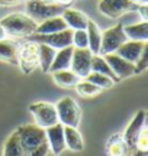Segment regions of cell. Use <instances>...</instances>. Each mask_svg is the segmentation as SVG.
<instances>
[{"label": "cell", "mask_w": 148, "mask_h": 156, "mask_svg": "<svg viewBox=\"0 0 148 156\" xmlns=\"http://www.w3.org/2000/svg\"><path fill=\"white\" fill-rule=\"evenodd\" d=\"M61 16H63V19L65 20L67 26H68L70 29H73V30H76V29H86L87 22H89V17L86 16L81 10L68 9V7L64 9V12L61 13Z\"/></svg>", "instance_id": "2e32d148"}, {"label": "cell", "mask_w": 148, "mask_h": 156, "mask_svg": "<svg viewBox=\"0 0 148 156\" xmlns=\"http://www.w3.org/2000/svg\"><path fill=\"white\" fill-rule=\"evenodd\" d=\"M65 6L60 3H45L42 0H28L26 2V15L36 23L44 22L52 16H60Z\"/></svg>", "instance_id": "7a4b0ae2"}, {"label": "cell", "mask_w": 148, "mask_h": 156, "mask_svg": "<svg viewBox=\"0 0 148 156\" xmlns=\"http://www.w3.org/2000/svg\"><path fill=\"white\" fill-rule=\"evenodd\" d=\"M64 143L65 147L71 152H81L84 149V142L77 127L64 126Z\"/></svg>", "instance_id": "ac0fdd59"}, {"label": "cell", "mask_w": 148, "mask_h": 156, "mask_svg": "<svg viewBox=\"0 0 148 156\" xmlns=\"http://www.w3.org/2000/svg\"><path fill=\"white\" fill-rule=\"evenodd\" d=\"M3 156H25V152H23V147L20 145V140L16 132H13L9 136V139L6 140Z\"/></svg>", "instance_id": "d4e9b609"}, {"label": "cell", "mask_w": 148, "mask_h": 156, "mask_svg": "<svg viewBox=\"0 0 148 156\" xmlns=\"http://www.w3.org/2000/svg\"><path fill=\"white\" fill-rule=\"evenodd\" d=\"M134 2H137V0H134Z\"/></svg>", "instance_id": "ab89813d"}, {"label": "cell", "mask_w": 148, "mask_h": 156, "mask_svg": "<svg viewBox=\"0 0 148 156\" xmlns=\"http://www.w3.org/2000/svg\"><path fill=\"white\" fill-rule=\"evenodd\" d=\"M148 152L144 151H138V149H132V155L131 156H147Z\"/></svg>", "instance_id": "e575fe53"}, {"label": "cell", "mask_w": 148, "mask_h": 156, "mask_svg": "<svg viewBox=\"0 0 148 156\" xmlns=\"http://www.w3.org/2000/svg\"><path fill=\"white\" fill-rule=\"evenodd\" d=\"M126 41H128V38H126L125 32H124V25L118 23L112 28L106 29L105 32H102V44H100L99 54L106 55V54L116 52V49Z\"/></svg>", "instance_id": "5b68a950"}, {"label": "cell", "mask_w": 148, "mask_h": 156, "mask_svg": "<svg viewBox=\"0 0 148 156\" xmlns=\"http://www.w3.org/2000/svg\"><path fill=\"white\" fill-rule=\"evenodd\" d=\"M74 88L77 90V93H79L81 97H94V95L102 93V88H99L97 85L89 83L87 80H80L79 83L76 84Z\"/></svg>", "instance_id": "83f0119b"}, {"label": "cell", "mask_w": 148, "mask_h": 156, "mask_svg": "<svg viewBox=\"0 0 148 156\" xmlns=\"http://www.w3.org/2000/svg\"><path fill=\"white\" fill-rule=\"evenodd\" d=\"M55 3H60V5H63V6H65V7H67L68 5H71V3H73V0H55Z\"/></svg>", "instance_id": "8d00e7d4"}, {"label": "cell", "mask_w": 148, "mask_h": 156, "mask_svg": "<svg viewBox=\"0 0 148 156\" xmlns=\"http://www.w3.org/2000/svg\"><path fill=\"white\" fill-rule=\"evenodd\" d=\"M22 2H28V0H0V5L2 6H10V5L22 3Z\"/></svg>", "instance_id": "836d02e7"}, {"label": "cell", "mask_w": 148, "mask_h": 156, "mask_svg": "<svg viewBox=\"0 0 148 156\" xmlns=\"http://www.w3.org/2000/svg\"><path fill=\"white\" fill-rule=\"evenodd\" d=\"M145 44H147V42L131 41V39H128L126 42H124V44L116 49V54H118L119 56H122L124 59H126V61L135 64V62L138 61L139 55H141V52H142Z\"/></svg>", "instance_id": "5bb4252c"}, {"label": "cell", "mask_w": 148, "mask_h": 156, "mask_svg": "<svg viewBox=\"0 0 148 156\" xmlns=\"http://www.w3.org/2000/svg\"><path fill=\"white\" fill-rule=\"evenodd\" d=\"M91 71L105 74V75H108V77L112 78L115 83L119 81V80L116 78V75L113 74V71L110 69V67H109V64L106 62V59H105L103 55H100V54H96V55H93V58H91Z\"/></svg>", "instance_id": "484cf974"}, {"label": "cell", "mask_w": 148, "mask_h": 156, "mask_svg": "<svg viewBox=\"0 0 148 156\" xmlns=\"http://www.w3.org/2000/svg\"><path fill=\"white\" fill-rule=\"evenodd\" d=\"M67 23L63 19V16H52L50 19H45L44 22L38 23V26L35 29L34 34H41V35H46V34H55V32H60V30H64L67 29Z\"/></svg>", "instance_id": "e0dca14e"}, {"label": "cell", "mask_w": 148, "mask_h": 156, "mask_svg": "<svg viewBox=\"0 0 148 156\" xmlns=\"http://www.w3.org/2000/svg\"><path fill=\"white\" fill-rule=\"evenodd\" d=\"M91 58L93 54L89 48H74L70 69L74 71L80 78H84L91 71Z\"/></svg>", "instance_id": "30bf717a"}, {"label": "cell", "mask_w": 148, "mask_h": 156, "mask_svg": "<svg viewBox=\"0 0 148 156\" xmlns=\"http://www.w3.org/2000/svg\"><path fill=\"white\" fill-rule=\"evenodd\" d=\"M48 152H50V145H48V142H44L39 146H36L35 149H32L26 156H46Z\"/></svg>", "instance_id": "1f68e13d"}, {"label": "cell", "mask_w": 148, "mask_h": 156, "mask_svg": "<svg viewBox=\"0 0 148 156\" xmlns=\"http://www.w3.org/2000/svg\"><path fill=\"white\" fill-rule=\"evenodd\" d=\"M103 58L106 59V62L109 64L110 69L113 71V74L116 75L118 80H122V78H128L135 74V64L124 59L122 56H119L116 52H112V54H106L103 55Z\"/></svg>", "instance_id": "8fae6325"}, {"label": "cell", "mask_w": 148, "mask_h": 156, "mask_svg": "<svg viewBox=\"0 0 148 156\" xmlns=\"http://www.w3.org/2000/svg\"><path fill=\"white\" fill-rule=\"evenodd\" d=\"M42 2H45V3H55V0H42Z\"/></svg>", "instance_id": "74e56055"}, {"label": "cell", "mask_w": 148, "mask_h": 156, "mask_svg": "<svg viewBox=\"0 0 148 156\" xmlns=\"http://www.w3.org/2000/svg\"><path fill=\"white\" fill-rule=\"evenodd\" d=\"M86 32H87V41H89V49L93 55L99 54L100 51V44H102V30L96 25V22H93L89 19L87 26H86Z\"/></svg>", "instance_id": "d6986e66"}, {"label": "cell", "mask_w": 148, "mask_h": 156, "mask_svg": "<svg viewBox=\"0 0 148 156\" xmlns=\"http://www.w3.org/2000/svg\"><path fill=\"white\" fill-rule=\"evenodd\" d=\"M52 77H54V81H55L60 87H63V88H73V87H76V84L81 80V78L74 73V71H71V69L55 71V73H52Z\"/></svg>", "instance_id": "7402d4cb"}, {"label": "cell", "mask_w": 148, "mask_h": 156, "mask_svg": "<svg viewBox=\"0 0 148 156\" xmlns=\"http://www.w3.org/2000/svg\"><path fill=\"white\" fill-rule=\"evenodd\" d=\"M17 54H19V46L12 41H0V59L13 65H17Z\"/></svg>", "instance_id": "44dd1931"}, {"label": "cell", "mask_w": 148, "mask_h": 156, "mask_svg": "<svg viewBox=\"0 0 148 156\" xmlns=\"http://www.w3.org/2000/svg\"><path fill=\"white\" fill-rule=\"evenodd\" d=\"M29 112L34 114L36 124L42 129H46L58 123V116L55 106L46 101H39V103H34L29 106Z\"/></svg>", "instance_id": "52a82bcc"}, {"label": "cell", "mask_w": 148, "mask_h": 156, "mask_svg": "<svg viewBox=\"0 0 148 156\" xmlns=\"http://www.w3.org/2000/svg\"><path fill=\"white\" fill-rule=\"evenodd\" d=\"M135 149L148 152V129H147V126H144L142 130L138 134L137 142H135Z\"/></svg>", "instance_id": "4dcf8cb0"}, {"label": "cell", "mask_w": 148, "mask_h": 156, "mask_svg": "<svg viewBox=\"0 0 148 156\" xmlns=\"http://www.w3.org/2000/svg\"><path fill=\"white\" fill-rule=\"evenodd\" d=\"M29 41H34L38 44H46L52 46L54 49H61L65 46L73 45V29H64L55 34H46V35H41V34H32L28 36Z\"/></svg>", "instance_id": "8992f818"}, {"label": "cell", "mask_w": 148, "mask_h": 156, "mask_svg": "<svg viewBox=\"0 0 148 156\" xmlns=\"http://www.w3.org/2000/svg\"><path fill=\"white\" fill-rule=\"evenodd\" d=\"M137 12H139V15H141V17H142V20H145V22H148V6L147 5H139L138 6Z\"/></svg>", "instance_id": "d6a6232c"}, {"label": "cell", "mask_w": 148, "mask_h": 156, "mask_svg": "<svg viewBox=\"0 0 148 156\" xmlns=\"http://www.w3.org/2000/svg\"><path fill=\"white\" fill-rule=\"evenodd\" d=\"M46 134V142L50 145V151L54 155H60L61 152L65 149V143H64V126L58 122L52 124L50 127L45 129Z\"/></svg>", "instance_id": "4fadbf2b"}, {"label": "cell", "mask_w": 148, "mask_h": 156, "mask_svg": "<svg viewBox=\"0 0 148 156\" xmlns=\"http://www.w3.org/2000/svg\"><path fill=\"white\" fill-rule=\"evenodd\" d=\"M124 32H125L126 38L131 39V41L147 42L148 41V22L142 20L141 23H135V25L124 26Z\"/></svg>", "instance_id": "ffe728a7"}, {"label": "cell", "mask_w": 148, "mask_h": 156, "mask_svg": "<svg viewBox=\"0 0 148 156\" xmlns=\"http://www.w3.org/2000/svg\"><path fill=\"white\" fill-rule=\"evenodd\" d=\"M139 3L134 0H100L99 10L110 19L122 16L128 12H137Z\"/></svg>", "instance_id": "ba28073f"}, {"label": "cell", "mask_w": 148, "mask_h": 156, "mask_svg": "<svg viewBox=\"0 0 148 156\" xmlns=\"http://www.w3.org/2000/svg\"><path fill=\"white\" fill-rule=\"evenodd\" d=\"M16 133L19 136L25 156L28 155L32 149H35L36 146L46 142L45 129L39 127L38 124H23V126L16 129Z\"/></svg>", "instance_id": "3957f363"}, {"label": "cell", "mask_w": 148, "mask_h": 156, "mask_svg": "<svg viewBox=\"0 0 148 156\" xmlns=\"http://www.w3.org/2000/svg\"><path fill=\"white\" fill-rule=\"evenodd\" d=\"M57 49H54L52 46L46 44H38V58H39V67L42 68L44 73L50 71L52 61H54V56H55Z\"/></svg>", "instance_id": "603a6c76"}, {"label": "cell", "mask_w": 148, "mask_h": 156, "mask_svg": "<svg viewBox=\"0 0 148 156\" xmlns=\"http://www.w3.org/2000/svg\"><path fill=\"white\" fill-rule=\"evenodd\" d=\"M147 67H148V42L144 46V49L141 52L139 58H138V61L135 62V74H139V73H142V71H145Z\"/></svg>", "instance_id": "f546056e"}, {"label": "cell", "mask_w": 148, "mask_h": 156, "mask_svg": "<svg viewBox=\"0 0 148 156\" xmlns=\"http://www.w3.org/2000/svg\"><path fill=\"white\" fill-rule=\"evenodd\" d=\"M46 156H57V155H54L52 152H48V155H46Z\"/></svg>", "instance_id": "f35d334b"}, {"label": "cell", "mask_w": 148, "mask_h": 156, "mask_svg": "<svg viewBox=\"0 0 148 156\" xmlns=\"http://www.w3.org/2000/svg\"><path fill=\"white\" fill-rule=\"evenodd\" d=\"M55 110H57L58 122L63 126L79 127L81 120V108L71 97H63L55 104Z\"/></svg>", "instance_id": "277c9868"}, {"label": "cell", "mask_w": 148, "mask_h": 156, "mask_svg": "<svg viewBox=\"0 0 148 156\" xmlns=\"http://www.w3.org/2000/svg\"><path fill=\"white\" fill-rule=\"evenodd\" d=\"M6 38H7V34H6L5 28L0 25V41H3V39H6Z\"/></svg>", "instance_id": "d590c367"}, {"label": "cell", "mask_w": 148, "mask_h": 156, "mask_svg": "<svg viewBox=\"0 0 148 156\" xmlns=\"http://www.w3.org/2000/svg\"><path fill=\"white\" fill-rule=\"evenodd\" d=\"M73 49H74L73 45L58 49L57 52H55L54 61H52L48 73H55V71H61V69H70L71 56H73Z\"/></svg>", "instance_id": "9a60e30c"}, {"label": "cell", "mask_w": 148, "mask_h": 156, "mask_svg": "<svg viewBox=\"0 0 148 156\" xmlns=\"http://www.w3.org/2000/svg\"><path fill=\"white\" fill-rule=\"evenodd\" d=\"M129 147L124 140L122 134H115L108 142V155L109 156H126Z\"/></svg>", "instance_id": "cb8c5ba5"}, {"label": "cell", "mask_w": 148, "mask_h": 156, "mask_svg": "<svg viewBox=\"0 0 148 156\" xmlns=\"http://www.w3.org/2000/svg\"><path fill=\"white\" fill-rule=\"evenodd\" d=\"M0 25L5 28L7 36L15 38H28L35 32L38 23L32 20L26 13H10L0 20Z\"/></svg>", "instance_id": "6da1fadb"}, {"label": "cell", "mask_w": 148, "mask_h": 156, "mask_svg": "<svg viewBox=\"0 0 148 156\" xmlns=\"http://www.w3.org/2000/svg\"><path fill=\"white\" fill-rule=\"evenodd\" d=\"M17 65L20 67L25 74H31L35 68L39 67V58H38V42L29 41L19 48L17 54Z\"/></svg>", "instance_id": "9c48e42d"}, {"label": "cell", "mask_w": 148, "mask_h": 156, "mask_svg": "<svg viewBox=\"0 0 148 156\" xmlns=\"http://www.w3.org/2000/svg\"><path fill=\"white\" fill-rule=\"evenodd\" d=\"M145 119H147V113L144 112V110H139L135 116L132 117V120L128 124L125 133L122 134L124 140L126 142V145L129 147V151L135 149V142H137V137H138V134H139V132L145 126Z\"/></svg>", "instance_id": "7c38bea8"}, {"label": "cell", "mask_w": 148, "mask_h": 156, "mask_svg": "<svg viewBox=\"0 0 148 156\" xmlns=\"http://www.w3.org/2000/svg\"><path fill=\"white\" fill-rule=\"evenodd\" d=\"M73 46L74 48H87L89 46L86 29H76V30H73Z\"/></svg>", "instance_id": "f1b7e54d"}, {"label": "cell", "mask_w": 148, "mask_h": 156, "mask_svg": "<svg viewBox=\"0 0 148 156\" xmlns=\"http://www.w3.org/2000/svg\"><path fill=\"white\" fill-rule=\"evenodd\" d=\"M84 80H87L89 83L97 85L99 88H102V90L110 88V87H113V84H115V81L110 77L105 75V74H100V73H94V71H90L84 77Z\"/></svg>", "instance_id": "4316f807"}]
</instances>
